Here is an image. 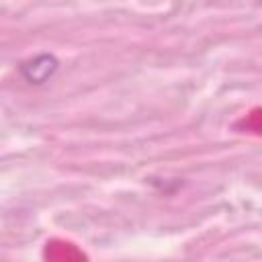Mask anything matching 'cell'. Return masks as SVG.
<instances>
[{
    "label": "cell",
    "mask_w": 262,
    "mask_h": 262,
    "mask_svg": "<svg viewBox=\"0 0 262 262\" xmlns=\"http://www.w3.org/2000/svg\"><path fill=\"white\" fill-rule=\"evenodd\" d=\"M57 57L51 53H39L33 59L20 63V74L29 84H43L57 72Z\"/></svg>",
    "instance_id": "obj_1"
}]
</instances>
